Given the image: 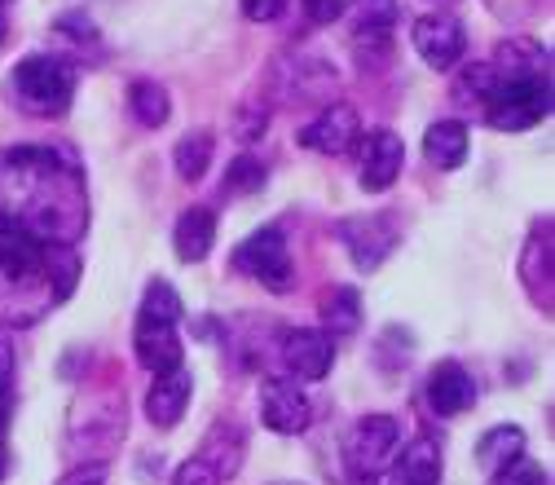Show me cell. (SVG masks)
<instances>
[{
  "label": "cell",
  "mask_w": 555,
  "mask_h": 485,
  "mask_svg": "<svg viewBox=\"0 0 555 485\" xmlns=\"http://www.w3.org/2000/svg\"><path fill=\"white\" fill-rule=\"evenodd\" d=\"M0 226L76 247L89 230V186L76 155L62 146L0 151Z\"/></svg>",
  "instance_id": "1"
},
{
  "label": "cell",
  "mask_w": 555,
  "mask_h": 485,
  "mask_svg": "<svg viewBox=\"0 0 555 485\" xmlns=\"http://www.w3.org/2000/svg\"><path fill=\"white\" fill-rule=\"evenodd\" d=\"M80 283V256L62 243H36L0 226V318L31 327Z\"/></svg>",
  "instance_id": "2"
},
{
  "label": "cell",
  "mask_w": 555,
  "mask_h": 485,
  "mask_svg": "<svg viewBox=\"0 0 555 485\" xmlns=\"http://www.w3.org/2000/svg\"><path fill=\"white\" fill-rule=\"evenodd\" d=\"M76 66L66 58H53V53H31L14 66L10 76V89H14V106L31 119H57L72 111L76 102Z\"/></svg>",
  "instance_id": "3"
},
{
  "label": "cell",
  "mask_w": 555,
  "mask_h": 485,
  "mask_svg": "<svg viewBox=\"0 0 555 485\" xmlns=\"http://www.w3.org/2000/svg\"><path fill=\"white\" fill-rule=\"evenodd\" d=\"M551 115V76L533 80H503L499 93L485 102V119L499 132H525Z\"/></svg>",
  "instance_id": "4"
},
{
  "label": "cell",
  "mask_w": 555,
  "mask_h": 485,
  "mask_svg": "<svg viewBox=\"0 0 555 485\" xmlns=\"http://www.w3.org/2000/svg\"><path fill=\"white\" fill-rule=\"evenodd\" d=\"M230 265L247 279L264 283L269 292H292V279H296V265H292V252H287V239L278 226H264L256 230L251 239L238 243V252L230 256Z\"/></svg>",
  "instance_id": "5"
},
{
  "label": "cell",
  "mask_w": 555,
  "mask_h": 485,
  "mask_svg": "<svg viewBox=\"0 0 555 485\" xmlns=\"http://www.w3.org/2000/svg\"><path fill=\"white\" fill-rule=\"evenodd\" d=\"M401 450V424L392 420V414H366V420L353 424L349 442H344V455H349V468L358 476H379L388 472L392 455Z\"/></svg>",
  "instance_id": "6"
},
{
  "label": "cell",
  "mask_w": 555,
  "mask_h": 485,
  "mask_svg": "<svg viewBox=\"0 0 555 485\" xmlns=\"http://www.w3.org/2000/svg\"><path fill=\"white\" fill-rule=\"evenodd\" d=\"M401 168H405V146H401V137L392 128L362 132V142H358V181H362L366 194L392 190Z\"/></svg>",
  "instance_id": "7"
},
{
  "label": "cell",
  "mask_w": 555,
  "mask_h": 485,
  "mask_svg": "<svg viewBox=\"0 0 555 485\" xmlns=\"http://www.w3.org/2000/svg\"><path fill=\"white\" fill-rule=\"evenodd\" d=\"M358 142H362V119H358V111H353L349 102L322 106L318 119H309V124L300 128V146L313 151V155H331V159L349 155Z\"/></svg>",
  "instance_id": "8"
},
{
  "label": "cell",
  "mask_w": 555,
  "mask_h": 485,
  "mask_svg": "<svg viewBox=\"0 0 555 485\" xmlns=\"http://www.w3.org/2000/svg\"><path fill=\"white\" fill-rule=\"evenodd\" d=\"M260 420L269 433H283V437H296L309 429L313 420V401L309 393L296 384V380H283V375H273L260 384Z\"/></svg>",
  "instance_id": "9"
},
{
  "label": "cell",
  "mask_w": 555,
  "mask_h": 485,
  "mask_svg": "<svg viewBox=\"0 0 555 485\" xmlns=\"http://www.w3.org/2000/svg\"><path fill=\"white\" fill-rule=\"evenodd\" d=\"M414 49L433 72H454L467 53V31L454 14H424L414 23Z\"/></svg>",
  "instance_id": "10"
},
{
  "label": "cell",
  "mask_w": 555,
  "mask_h": 485,
  "mask_svg": "<svg viewBox=\"0 0 555 485\" xmlns=\"http://www.w3.org/2000/svg\"><path fill=\"white\" fill-rule=\"evenodd\" d=\"M283 362L296 380H326L335 362V340L322 327H300L283 335Z\"/></svg>",
  "instance_id": "11"
},
{
  "label": "cell",
  "mask_w": 555,
  "mask_h": 485,
  "mask_svg": "<svg viewBox=\"0 0 555 485\" xmlns=\"http://www.w3.org/2000/svg\"><path fill=\"white\" fill-rule=\"evenodd\" d=\"M190 397H194V375H190L185 367L155 375V384H151V393H146V420H151L155 429H177V424L185 420Z\"/></svg>",
  "instance_id": "12"
},
{
  "label": "cell",
  "mask_w": 555,
  "mask_h": 485,
  "mask_svg": "<svg viewBox=\"0 0 555 485\" xmlns=\"http://www.w3.org/2000/svg\"><path fill=\"white\" fill-rule=\"evenodd\" d=\"M339 234H344V243H349L358 269H379L384 256L397 247V226H392L388 217H358V221H344Z\"/></svg>",
  "instance_id": "13"
},
{
  "label": "cell",
  "mask_w": 555,
  "mask_h": 485,
  "mask_svg": "<svg viewBox=\"0 0 555 485\" xmlns=\"http://www.w3.org/2000/svg\"><path fill=\"white\" fill-rule=\"evenodd\" d=\"M428 406L441 420H454V414H467L476 406V384L459 362H437L428 375Z\"/></svg>",
  "instance_id": "14"
},
{
  "label": "cell",
  "mask_w": 555,
  "mask_h": 485,
  "mask_svg": "<svg viewBox=\"0 0 555 485\" xmlns=\"http://www.w3.org/2000/svg\"><path fill=\"white\" fill-rule=\"evenodd\" d=\"M392 485H441V446L433 437H414L392 455Z\"/></svg>",
  "instance_id": "15"
},
{
  "label": "cell",
  "mask_w": 555,
  "mask_h": 485,
  "mask_svg": "<svg viewBox=\"0 0 555 485\" xmlns=\"http://www.w3.org/2000/svg\"><path fill=\"white\" fill-rule=\"evenodd\" d=\"M132 349H137V362H142L146 371H155V375L181 367V335H177V327H164V322H137Z\"/></svg>",
  "instance_id": "16"
},
{
  "label": "cell",
  "mask_w": 555,
  "mask_h": 485,
  "mask_svg": "<svg viewBox=\"0 0 555 485\" xmlns=\"http://www.w3.org/2000/svg\"><path fill=\"white\" fill-rule=\"evenodd\" d=\"M172 243H177V256L185 265L207 260V252H212V243H217V213L212 207H190V213H181V221L172 230Z\"/></svg>",
  "instance_id": "17"
},
{
  "label": "cell",
  "mask_w": 555,
  "mask_h": 485,
  "mask_svg": "<svg viewBox=\"0 0 555 485\" xmlns=\"http://www.w3.org/2000/svg\"><path fill=\"white\" fill-rule=\"evenodd\" d=\"M520 459H525V429H516V424H499L476 442V468L485 476H499Z\"/></svg>",
  "instance_id": "18"
},
{
  "label": "cell",
  "mask_w": 555,
  "mask_h": 485,
  "mask_svg": "<svg viewBox=\"0 0 555 485\" xmlns=\"http://www.w3.org/2000/svg\"><path fill=\"white\" fill-rule=\"evenodd\" d=\"M467 146H472V137H467V124H463V119H437V124L428 128V137H424V155H428V164L441 168V173L463 168Z\"/></svg>",
  "instance_id": "19"
},
{
  "label": "cell",
  "mask_w": 555,
  "mask_h": 485,
  "mask_svg": "<svg viewBox=\"0 0 555 485\" xmlns=\"http://www.w3.org/2000/svg\"><path fill=\"white\" fill-rule=\"evenodd\" d=\"M490 66H494L499 85H503V80H533V76H551V72H546V53H542L533 40H525V36L503 40Z\"/></svg>",
  "instance_id": "20"
},
{
  "label": "cell",
  "mask_w": 555,
  "mask_h": 485,
  "mask_svg": "<svg viewBox=\"0 0 555 485\" xmlns=\"http://www.w3.org/2000/svg\"><path fill=\"white\" fill-rule=\"evenodd\" d=\"M520 273H525L529 296L551 314V221L533 230V239L525 247V260H520Z\"/></svg>",
  "instance_id": "21"
},
{
  "label": "cell",
  "mask_w": 555,
  "mask_h": 485,
  "mask_svg": "<svg viewBox=\"0 0 555 485\" xmlns=\"http://www.w3.org/2000/svg\"><path fill=\"white\" fill-rule=\"evenodd\" d=\"M318 314H322V331H326L331 340L353 335V331L362 327V296H358L353 288H331V292L322 296Z\"/></svg>",
  "instance_id": "22"
},
{
  "label": "cell",
  "mask_w": 555,
  "mask_h": 485,
  "mask_svg": "<svg viewBox=\"0 0 555 485\" xmlns=\"http://www.w3.org/2000/svg\"><path fill=\"white\" fill-rule=\"evenodd\" d=\"M194 459H203V463L212 468L221 481H225V476H234V472L243 468V433H238V429L230 433V424H217L212 433L203 437V446H198V455H194Z\"/></svg>",
  "instance_id": "23"
},
{
  "label": "cell",
  "mask_w": 555,
  "mask_h": 485,
  "mask_svg": "<svg viewBox=\"0 0 555 485\" xmlns=\"http://www.w3.org/2000/svg\"><path fill=\"white\" fill-rule=\"evenodd\" d=\"M212 151H217L212 132H190V137H181V142H177L172 164H177V173H181L185 181H198V177L207 173V164H212Z\"/></svg>",
  "instance_id": "24"
},
{
  "label": "cell",
  "mask_w": 555,
  "mask_h": 485,
  "mask_svg": "<svg viewBox=\"0 0 555 485\" xmlns=\"http://www.w3.org/2000/svg\"><path fill=\"white\" fill-rule=\"evenodd\" d=\"M128 106H132V115H137V124H146V128H159V124H168V93L155 85V80H137L132 89H128Z\"/></svg>",
  "instance_id": "25"
},
{
  "label": "cell",
  "mask_w": 555,
  "mask_h": 485,
  "mask_svg": "<svg viewBox=\"0 0 555 485\" xmlns=\"http://www.w3.org/2000/svg\"><path fill=\"white\" fill-rule=\"evenodd\" d=\"M181 314H185V309H181L177 288L164 283V279H155V283L146 288V296H142V318H137V322H164V327H177Z\"/></svg>",
  "instance_id": "26"
},
{
  "label": "cell",
  "mask_w": 555,
  "mask_h": 485,
  "mask_svg": "<svg viewBox=\"0 0 555 485\" xmlns=\"http://www.w3.org/2000/svg\"><path fill=\"white\" fill-rule=\"evenodd\" d=\"M454 93L459 98H472L467 106H485V102H490L494 93H499V76H494V66L490 62H476V66H467V72L459 76V85H454Z\"/></svg>",
  "instance_id": "27"
},
{
  "label": "cell",
  "mask_w": 555,
  "mask_h": 485,
  "mask_svg": "<svg viewBox=\"0 0 555 485\" xmlns=\"http://www.w3.org/2000/svg\"><path fill=\"white\" fill-rule=\"evenodd\" d=\"M260 186H264V164L251 159V155H238V159L230 164L225 190H230V194H251V190H260Z\"/></svg>",
  "instance_id": "28"
},
{
  "label": "cell",
  "mask_w": 555,
  "mask_h": 485,
  "mask_svg": "<svg viewBox=\"0 0 555 485\" xmlns=\"http://www.w3.org/2000/svg\"><path fill=\"white\" fill-rule=\"evenodd\" d=\"M490 485H546V472H542L538 463H529V459H520V463H512L507 472H499V476H490Z\"/></svg>",
  "instance_id": "29"
},
{
  "label": "cell",
  "mask_w": 555,
  "mask_h": 485,
  "mask_svg": "<svg viewBox=\"0 0 555 485\" xmlns=\"http://www.w3.org/2000/svg\"><path fill=\"white\" fill-rule=\"evenodd\" d=\"M172 485H225L212 468H207L203 459H185L181 468H177V476H172Z\"/></svg>",
  "instance_id": "30"
},
{
  "label": "cell",
  "mask_w": 555,
  "mask_h": 485,
  "mask_svg": "<svg viewBox=\"0 0 555 485\" xmlns=\"http://www.w3.org/2000/svg\"><path fill=\"white\" fill-rule=\"evenodd\" d=\"M349 5H353V0H305V14H309V23L326 27V23L349 14Z\"/></svg>",
  "instance_id": "31"
},
{
  "label": "cell",
  "mask_w": 555,
  "mask_h": 485,
  "mask_svg": "<svg viewBox=\"0 0 555 485\" xmlns=\"http://www.w3.org/2000/svg\"><path fill=\"white\" fill-rule=\"evenodd\" d=\"M57 485H106V468L102 463H80L66 476H57Z\"/></svg>",
  "instance_id": "32"
},
{
  "label": "cell",
  "mask_w": 555,
  "mask_h": 485,
  "mask_svg": "<svg viewBox=\"0 0 555 485\" xmlns=\"http://www.w3.org/2000/svg\"><path fill=\"white\" fill-rule=\"evenodd\" d=\"M283 10H287V0H243V14L251 23H273Z\"/></svg>",
  "instance_id": "33"
},
{
  "label": "cell",
  "mask_w": 555,
  "mask_h": 485,
  "mask_svg": "<svg viewBox=\"0 0 555 485\" xmlns=\"http://www.w3.org/2000/svg\"><path fill=\"white\" fill-rule=\"evenodd\" d=\"M10 420H14V380H0V437L10 433Z\"/></svg>",
  "instance_id": "34"
},
{
  "label": "cell",
  "mask_w": 555,
  "mask_h": 485,
  "mask_svg": "<svg viewBox=\"0 0 555 485\" xmlns=\"http://www.w3.org/2000/svg\"><path fill=\"white\" fill-rule=\"evenodd\" d=\"M0 380H14V335L0 327Z\"/></svg>",
  "instance_id": "35"
},
{
  "label": "cell",
  "mask_w": 555,
  "mask_h": 485,
  "mask_svg": "<svg viewBox=\"0 0 555 485\" xmlns=\"http://www.w3.org/2000/svg\"><path fill=\"white\" fill-rule=\"evenodd\" d=\"M5 472H10V450L0 446V476H5Z\"/></svg>",
  "instance_id": "36"
},
{
  "label": "cell",
  "mask_w": 555,
  "mask_h": 485,
  "mask_svg": "<svg viewBox=\"0 0 555 485\" xmlns=\"http://www.w3.org/2000/svg\"><path fill=\"white\" fill-rule=\"evenodd\" d=\"M5 31H10V23H5V14H0V44H5Z\"/></svg>",
  "instance_id": "37"
},
{
  "label": "cell",
  "mask_w": 555,
  "mask_h": 485,
  "mask_svg": "<svg viewBox=\"0 0 555 485\" xmlns=\"http://www.w3.org/2000/svg\"><path fill=\"white\" fill-rule=\"evenodd\" d=\"M5 5H10V0H0V10H5Z\"/></svg>",
  "instance_id": "38"
},
{
  "label": "cell",
  "mask_w": 555,
  "mask_h": 485,
  "mask_svg": "<svg viewBox=\"0 0 555 485\" xmlns=\"http://www.w3.org/2000/svg\"><path fill=\"white\" fill-rule=\"evenodd\" d=\"M278 485H292V481H278Z\"/></svg>",
  "instance_id": "39"
}]
</instances>
